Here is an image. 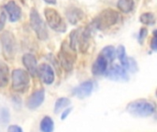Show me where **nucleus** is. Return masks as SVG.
<instances>
[{
	"instance_id": "f257e3e1",
	"label": "nucleus",
	"mask_w": 157,
	"mask_h": 132,
	"mask_svg": "<svg viewBox=\"0 0 157 132\" xmlns=\"http://www.w3.org/2000/svg\"><path fill=\"white\" fill-rule=\"evenodd\" d=\"M119 18L120 15L118 11L112 8H107L102 10L90 24L95 29L104 30L115 25Z\"/></svg>"
},
{
	"instance_id": "f03ea898",
	"label": "nucleus",
	"mask_w": 157,
	"mask_h": 132,
	"mask_svg": "<svg viewBox=\"0 0 157 132\" xmlns=\"http://www.w3.org/2000/svg\"><path fill=\"white\" fill-rule=\"evenodd\" d=\"M127 111L135 117L145 118L152 116L155 111V106L145 99H138L127 106Z\"/></svg>"
},
{
	"instance_id": "7ed1b4c3",
	"label": "nucleus",
	"mask_w": 157,
	"mask_h": 132,
	"mask_svg": "<svg viewBox=\"0 0 157 132\" xmlns=\"http://www.w3.org/2000/svg\"><path fill=\"white\" fill-rule=\"evenodd\" d=\"M75 52L76 51H73L70 48L69 43H67L66 41H63L62 43L58 57H59L61 66L66 72H71L74 68V64H75V62L76 59Z\"/></svg>"
},
{
	"instance_id": "20e7f679",
	"label": "nucleus",
	"mask_w": 157,
	"mask_h": 132,
	"mask_svg": "<svg viewBox=\"0 0 157 132\" xmlns=\"http://www.w3.org/2000/svg\"><path fill=\"white\" fill-rule=\"evenodd\" d=\"M44 16L49 27L57 32H65L67 26L59 12L53 8L46 7L44 9Z\"/></svg>"
},
{
	"instance_id": "39448f33",
	"label": "nucleus",
	"mask_w": 157,
	"mask_h": 132,
	"mask_svg": "<svg viewBox=\"0 0 157 132\" xmlns=\"http://www.w3.org/2000/svg\"><path fill=\"white\" fill-rule=\"evenodd\" d=\"M2 43V52L6 60H13L17 51V42L15 36L10 31H4L0 36Z\"/></svg>"
},
{
	"instance_id": "423d86ee",
	"label": "nucleus",
	"mask_w": 157,
	"mask_h": 132,
	"mask_svg": "<svg viewBox=\"0 0 157 132\" xmlns=\"http://www.w3.org/2000/svg\"><path fill=\"white\" fill-rule=\"evenodd\" d=\"M12 88L19 93H24L28 90L30 83L29 74L22 69H16L12 72Z\"/></svg>"
},
{
	"instance_id": "0eeeda50",
	"label": "nucleus",
	"mask_w": 157,
	"mask_h": 132,
	"mask_svg": "<svg viewBox=\"0 0 157 132\" xmlns=\"http://www.w3.org/2000/svg\"><path fill=\"white\" fill-rule=\"evenodd\" d=\"M29 23H30L32 29L36 33L38 39L44 40L48 38V31H47L46 24L43 21V19L41 18V17L40 16L39 12L35 8H32L30 10Z\"/></svg>"
},
{
	"instance_id": "6e6552de",
	"label": "nucleus",
	"mask_w": 157,
	"mask_h": 132,
	"mask_svg": "<svg viewBox=\"0 0 157 132\" xmlns=\"http://www.w3.org/2000/svg\"><path fill=\"white\" fill-rule=\"evenodd\" d=\"M37 74H39L40 80L46 85H52L54 82V72L52 68L47 63H42L38 66Z\"/></svg>"
},
{
	"instance_id": "1a4fd4ad",
	"label": "nucleus",
	"mask_w": 157,
	"mask_h": 132,
	"mask_svg": "<svg viewBox=\"0 0 157 132\" xmlns=\"http://www.w3.org/2000/svg\"><path fill=\"white\" fill-rule=\"evenodd\" d=\"M107 76L113 81H127L129 79L128 72L121 65L115 64L106 72Z\"/></svg>"
},
{
	"instance_id": "9d476101",
	"label": "nucleus",
	"mask_w": 157,
	"mask_h": 132,
	"mask_svg": "<svg viewBox=\"0 0 157 132\" xmlns=\"http://www.w3.org/2000/svg\"><path fill=\"white\" fill-rule=\"evenodd\" d=\"M94 88V84L91 81H86L84 83H82L81 85H79L77 87H75L73 90V94L77 96L78 98H86L87 96H89L93 91Z\"/></svg>"
},
{
	"instance_id": "9b49d317",
	"label": "nucleus",
	"mask_w": 157,
	"mask_h": 132,
	"mask_svg": "<svg viewBox=\"0 0 157 132\" xmlns=\"http://www.w3.org/2000/svg\"><path fill=\"white\" fill-rule=\"evenodd\" d=\"M45 98V92L43 89L37 90L31 94V96L27 100V107L29 109H35L39 107L44 101Z\"/></svg>"
},
{
	"instance_id": "f8f14e48",
	"label": "nucleus",
	"mask_w": 157,
	"mask_h": 132,
	"mask_svg": "<svg viewBox=\"0 0 157 132\" xmlns=\"http://www.w3.org/2000/svg\"><path fill=\"white\" fill-rule=\"evenodd\" d=\"M6 11L8 14L9 17V20L11 22H16L17 21L20 17H21V8L19 7V6L13 0L8 1L5 6H4Z\"/></svg>"
},
{
	"instance_id": "ddd939ff",
	"label": "nucleus",
	"mask_w": 157,
	"mask_h": 132,
	"mask_svg": "<svg viewBox=\"0 0 157 132\" xmlns=\"http://www.w3.org/2000/svg\"><path fill=\"white\" fill-rule=\"evenodd\" d=\"M22 62L24 66L26 67L28 74L32 76H35L37 74V70H38L36 57L31 53H25L22 57Z\"/></svg>"
},
{
	"instance_id": "4468645a",
	"label": "nucleus",
	"mask_w": 157,
	"mask_h": 132,
	"mask_svg": "<svg viewBox=\"0 0 157 132\" xmlns=\"http://www.w3.org/2000/svg\"><path fill=\"white\" fill-rule=\"evenodd\" d=\"M108 64H109L108 61L103 56H101L99 54L98 57L97 58V60L95 61V62L93 63V66H92L93 74L96 76L105 74L106 72L108 71Z\"/></svg>"
},
{
	"instance_id": "2eb2a0df",
	"label": "nucleus",
	"mask_w": 157,
	"mask_h": 132,
	"mask_svg": "<svg viewBox=\"0 0 157 132\" xmlns=\"http://www.w3.org/2000/svg\"><path fill=\"white\" fill-rule=\"evenodd\" d=\"M65 16L67 17V20L71 24L75 25L84 18L85 14H84L83 10H81L80 8L75 7V6H71L66 10Z\"/></svg>"
},
{
	"instance_id": "dca6fc26",
	"label": "nucleus",
	"mask_w": 157,
	"mask_h": 132,
	"mask_svg": "<svg viewBox=\"0 0 157 132\" xmlns=\"http://www.w3.org/2000/svg\"><path fill=\"white\" fill-rule=\"evenodd\" d=\"M9 81V70L7 64L0 60V87H5L7 85Z\"/></svg>"
},
{
	"instance_id": "f3484780",
	"label": "nucleus",
	"mask_w": 157,
	"mask_h": 132,
	"mask_svg": "<svg viewBox=\"0 0 157 132\" xmlns=\"http://www.w3.org/2000/svg\"><path fill=\"white\" fill-rule=\"evenodd\" d=\"M117 7L122 13H130L134 7V0H118Z\"/></svg>"
},
{
	"instance_id": "a211bd4d",
	"label": "nucleus",
	"mask_w": 157,
	"mask_h": 132,
	"mask_svg": "<svg viewBox=\"0 0 157 132\" xmlns=\"http://www.w3.org/2000/svg\"><path fill=\"white\" fill-rule=\"evenodd\" d=\"M100 55L103 56L107 61L108 62H112L115 59V56H116V51H115V48L113 46H106L100 52Z\"/></svg>"
},
{
	"instance_id": "6ab92c4d",
	"label": "nucleus",
	"mask_w": 157,
	"mask_h": 132,
	"mask_svg": "<svg viewBox=\"0 0 157 132\" xmlns=\"http://www.w3.org/2000/svg\"><path fill=\"white\" fill-rule=\"evenodd\" d=\"M41 132H53L54 130V124L52 119L50 117H44L40 124Z\"/></svg>"
},
{
	"instance_id": "aec40b11",
	"label": "nucleus",
	"mask_w": 157,
	"mask_h": 132,
	"mask_svg": "<svg viewBox=\"0 0 157 132\" xmlns=\"http://www.w3.org/2000/svg\"><path fill=\"white\" fill-rule=\"evenodd\" d=\"M82 28H77V29H74L71 33H70V41H69V46L70 48L76 51V49L78 47V40H79V35L81 32Z\"/></svg>"
},
{
	"instance_id": "412c9836",
	"label": "nucleus",
	"mask_w": 157,
	"mask_h": 132,
	"mask_svg": "<svg viewBox=\"0 0 157 132\" xmlns=\"http://www.w3.org/2000/svg\"><path fill=\"white\" fill-rule=\"evenodd\" d=\"M140 21L144 25H148V26L154 25L155 23V16L152 12L144 13L140 17Z\"/></svg>"
},
{
	"instance_id": "4be33fe9",
	"label": "nucleus",
	"mask_w": 157,
	"mask_h": 132,
	"mask_svg": "<svg viewBox=\"0 0 157 132\" xmlns=\"http://www.w3.org/2000/svg\"><path fill=\"white\" fill-rule=\"evenodd\" d=\"M70 105V100L66 97H61L59 99H57L55 106H54V112L57 114L59 112H61L63 108H65L66 107H68Z\"/></svg>"
},
{
	"instance_id": "5701e85b",
	"label": "nucleus",
	"mask_w": 157,
	"mask_h": 132,
	"mask_svg": "<svg viewBox=\"0 0 157 132\" xmlns=\"http://www.w3.org/2000/svg\"><path fill=\"white\" fill-rule=\"evenodd\" d=\"M116 54L121 63V66L124 68L125 64H126V62H127V55H126V50H125V47L123 45H120L116 51Z\"/></svg>"
},
{
	"instance_id": "b1692460",
	"label": "nucleus",
	"mask_w": 157,
	"mask_h": 132,
	"mask_svg": "<svg viewBox=\"0 0 157 132\" xmlns=\"http://www.w3.org/2000/svg\"><path fill=\"white\" fill-rule=\"evenodd\" d=\"M124 69L127 71V72H130V73H135L137 70H138V66H137V62L135 60H133L132 58L131 57H128L127 58V62H126V64L124 66Z\"/></svg>"
},
{
	"instance_id": "393cba45",
	"label": "nucleus",
	"mask_w": 157,
	"mask_h": 132,
	"mask_svg": "<svg viewBox=\"0 0 157 132\" xmlns=\"http://www.w3.org/2000/svg\"><path fill=\"white\" fill-rule=\"evenodd\" d=\"M147 34H148L147 28H142L141 30H140V32H139V37H138V40H139V42L141 44H143V42H144V39L146 38Z\"/></svg>"
},
{
	"instance_id": "a878e982",
	"label": "nucleus",
	"mask_w": 157,
	"mask_h": 132,
	"mask_svg": "<svg viewBox=\"0 0 157 132\" xmlns=\"http://www.w3.org/2000/svg\"><path fill=\"white\" fill-rule=\"evenodd\" d=\"M152 50L154 51H155L157 50V37H156V31L154 32V35H153V38H152V40H151V44H150Z\"/></svg>"
},
{
	"instance_id": "bb28decb",
	"label": "nucleus",
	"mask_w": 157,
	"mask_h": 132,
	"mask_svg": "<svg viewBox=\"0 0 157 132\" xmlns=\"http://www.w3.org/2000/svg\"><path fill=\"white\" fill-rule=\"evenodd\" d=\"M6 21V15L4 12L0 13V31L4 29Z\"/></svg>"
},
{
	"instance_id": "cd10ccee",
	"label": "nucleus",
	"mask_w": 157,
	"mask_h": 132,
	"mask_svg": "<svg viewBox=\"0 0 157 132\" xmlns=\"http://www.w3.org/2000/svg\"><path fill=\"white\" fill-rule=\"evenodd\" d=\"M7 132H23V130L20 127H18L17 125H11L8 127Z\"/></svg>"
},
{
	"instance_id": "c85d7f7f",
	"label": "nucleus",
	"mask_w": 157,
	"mask_h": 132,
	"mask_svg": "<svg viewBox=\"0 0 157 132\" xmlns=\"http://www.w3.org/2000/svg\"><path fill=\"white\" fill-rule=\"evenodd\" d=\"M72 107H70V108H66L65 110H63V113H62V115H61V119L62 120H63V119H65L67 117H68V115L71 113V111H72Z\"/></svg>"
},
{
	"instance_id": "c756f323",
	"label": "nucleus",
	"mask_w": 157,
	"mask_h": 132,
	"mask_svg": "<svg viewBox=\"0 0 157 132\" xmlns=\"http://www.w3.org/2000/svg\"><path fill=\"white\" fill-rule=\"evenodd\" d=\"M44 2H46L47 4H50V5H55L56 4V0H44Z\"/></svg>"
}]
</instances>
